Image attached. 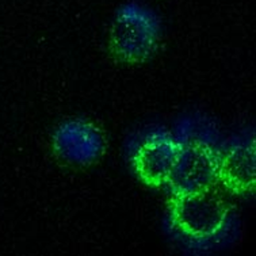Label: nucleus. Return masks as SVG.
Returning a JSON list of instances; mask_svg holds the SVG:
<instances>
[{
  "mask_svg": "<svg viewBox=\"0 0 256 256\" xmlns=\"http://www.w3.org/2000/svg\"><path fill=\"white\" fill-rule=\"evenodd\" d=\"M218 154L205 141L182 142L176 163L166 184L170 194L213 188L218 183Z\"/></svg>",
  "mask_w": 256,
  "mask_h": 256,
  "instance_id": "3",
  "label": "nucleus"
},
{
  "mask_svg": "<svg viewBox=\"0 0 256 256\" xmlns=\"http://www.w3.org/2000/svg\"><path fill=\"white\" fill-rule=\"evenodd\" d=\"M57 158L72 166H92L103 158L108 141L96 124L86 118H70L57 126L52 136Z\"/></svg>",
  "mask_w": 256,
  "mask_h": 256,
  "instance_id": "4",
  "label": "nucleus"
},
{
  "mask_svg": "<svg viewBox=\"0 0 256 256\" xmlns=\"http://www.w3.org/2000/svg\"><path fill=\"white\" fill-rule=\"evenodd\" d=\"M218 183L233 196L254 192L256 186L255 141L238 142L218 154Z\"/></svg>",
  "mask_w": 256,
  "mask_h": 256,
  "instance_id": "6",
  "label": "nucleus"
},
{
  "mask_svg": "<svg viewBox=\"0 0 256 256\" xmlns=\"http://www.w3.org/2000/svg\"><path fill=\"white\" fill-rule=\"evenodd\" d=\"M182 142L170 133L148 136L133 156V170L138 180L150 188L167 184L176 163Z\"/></svg>",
  "mask_w": 256,
  "mask_h": 256,
  "instance_id": "5",
  "label": "nucleus"
},
{
  "mask_svg": "<svg viewBox=\"0 0 256 256\" xmlns=\"http://www.w3.org/2000/svg\"><path fill=\"white\" fill-rule=\"evenodd\" d=\"M167 209L171 226L196 242L218 236L230 216V206L214 187L196 192L170 194Z\"/></svg>",
  "mask_w": 256,
  "mask_h": 256,
  "instance_id": "2",
  "label": "nucleus"
},
{
  "mask_svg": "<svg viewBox=\"0 0 256 256\" xmlns=\"http://www.w3.org/2000/svg\"><path fill=\"white\" fill-rule=\"evenodd\" d=\"M162 41V24L154 10L128 2L116 10L108 30V52L125 66L144 64L154 56Z\"/></svg>",
  "mask_w": 256,
  "mask_h": 256,
  "instance_id": "1",
  "label": "nucleus"
}]
</instances>
